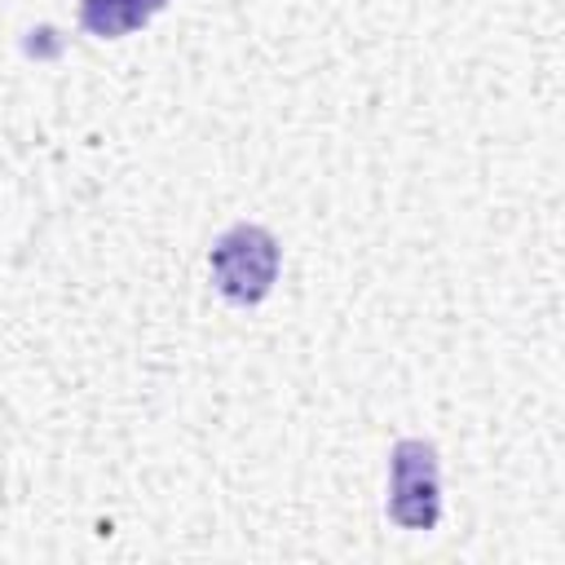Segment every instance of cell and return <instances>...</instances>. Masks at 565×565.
I'll return each mask as SVG.
<instances>
[{
	"label": "cell",
	"instance_id": "obj_1",
	"mask_svg": "<svg viewBox=\"0 0 565 565\" xmlns=\"http://www.w3.org/2000/svg\"><path fill=\"white\" fill-rule=\"evenodd\" d=\"M278 274V247L265 230L256 225H234L216 247H212V278L221 287V296L252 305L269 291Z\"/></svg>",
	"mask_w": 565,
	"mask_h": 565
},
{
	"label": "cell",
	"instance_id": "obj_2",
	"mask_svg": "<svg viewBox=\"0 0 565 565\" xmlns=\"http://www.w3.org/2000/svg\"><path fill=\"white\" fill-rule=\"evenodd\" d=\"M393 516L411 530L437 521V463L424 441H402L393 450Z\"/></svg>",
	"mask_w": 565,
	"mask_h": 565
},
{
	"label": "cell",
	"instance_id": "obj_3",
	"mask_svg": "<svg viewBox=\"0 0 565 565\" xmlns=\"http://www.w3.org/2000/svg\"><path fill=\"white\" fill-rule=\"evenodd\" d=\"M163 0H84L79 18L93 35H124L132 26H141Z\"/></svg>",
	"mask_w": 565,
	"mask_h": 565
}]
</instances>
